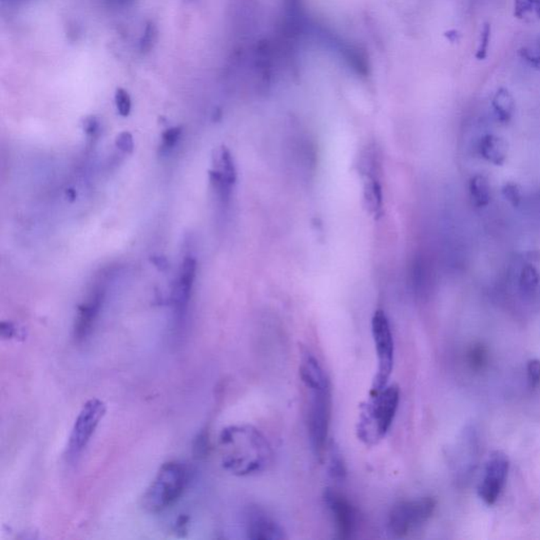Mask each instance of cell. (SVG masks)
I'll return each mask as SVG.
<instances>
[{
	"label": "cell",
	"mask_w": 540,
	"mask_h": 540,
	"mask_svg": "<svg viewBox=\"0 0 540 540\" xmlns=\"http://www.w3.org/2000/svg\"><path fill=\"white\" fill-rule=\"evenodd\" d=\"M221 463L236 476H250L268 470L272 461L270 442L253 425L225 427L219 436Z\"/></svg>",
	"instance_id": "obj_1"
},
{
	"label": "cell",
	"mask_w": 540,
	"mask_h": 540,
	"mask_svg": "<svg viewBox=\"0 0 540 540\" xmlns=\"http://www.w3.org/2000/svg\"><path fill=\"white\" fill-rule=\"evenodd\" d=\"M400 390L387 385L379 392H370V399L360 407L357 436L366 446H375L390 431L398 409Z\"/></svg>",
	"instance_id": "obj_2"
},
{
	"label": "cell",
	"mask_w": 540,
	"mask_h": 540,
	"mask_svg": "<svg viewBox=\"0 0 540 540\" xmlns=\"http://www.w3.org/2000/svg\"><path fill=\"white\" fill-rule=\"evenodd\" d=\"M187 468L179 461L162 464L142 498V507L149 513H160L172 507L183 495L187 485Z\"/></svg>",
	"instance_id": "obj_3"
},
{
	"label": "cell",
	"mask_w": 540,
	"mask_h": 540,
	"mask_svg": "<svg viewBox=\"0 0 540 540\" xmlns=\"http://www.w3.org/2000/svg\"><path fill=\"white\" fill-rule=\"evenodd\" d=\"M309 390V405L307 412V429L314 454L322 458L327 446L331 426V386L329 379L314 385L305 386Z\"/></svg>",
	"instance_id": "obj_4"
},
{
	"label": "cell",
	"mask_w": 540,
	"mask_h": 540,
	"mask_svg": "<svg viewBox=\"0 0 540 540\" xmlns=\"http://www.w3.org/2000/svg\"><path fill=\"white\" fill-rule=\"evenodd\" d=\"M372 333L376 348L378 368L370 392H379L388 385L394 368L395 346L390 321L383 310L375 312L372 319Z\"/></svg>",
	"instance_id": "obj_5"
},
{
	"label": "cell",
	"mask_w": 540,
	"mask_h": 540,
	"mask_svg": "<svg viewBox=\"0 0 540 540\" xmlns=\"http://www.w3.org/2000/svg\"><path fill=\"white\" fill-rule=\"evenodd\" d=\"M436 505L431 497L401 500L390 509L388 529L395 536L405 537L433 516Z\"/></svg>",
	"instance_id": "obj_6"
},
{
	"label": "cell",
	"mask_w": 540,
	"mask_h": 540,
	"mask_svg": "<svg viewBox=\"0 0 540 540\" xmlns=\"http://www.w3.org/2000/svg\"><path fill=\"white\" fill-rule=\"evenodd\" d=\"M106 411L107 407L105 403L97 398L90 399L82 405L69 437L67 454L70 461H75L84 452L105 416Z\"/></svg>",
	"instance_id": "obj_7"
},
{
	"label": "cell",
	"mask_w": 540,
	"mask_h": 540,
	"mask_svg": "<svg viewBox=\"0 0 540 540\" xmlns=\"http://www.w3.org/2000/svg\"><path fill=\"white\" fill-rule=\"evenodd\" d=\"M509 468V458L505 453L495 451L490 455L485 465V478L478 487L479 497L487 505H492L497 502L505 485Z\"/></svg>",
	"instance_id": "obj_8"
},
{
	"label": "cell",
	"mask_w": 540,
	"mask_h": 540,
	"mask_svg": "<svg viewBox=\"0 0 540 540\" xmlns=\"http://www.w3.org/2000/svg\"><path fill=\"white\" fill-rule=\"evenodd\" d=\"M324 500L333 516L337 539H351L357 529V509L351 505L348 497L334 490H327Z\"/></svg>",
	"instance_id": "obj_9"
},
{
	"label": "cell",
	"mask_w": 540,
	"mask_h": 540,
	"mask_svg": "<svg viewBox=\"0 0 540 540\" xmlns=\"http://www.w3.org/2000/svg\"><path fill=\"white\" fill-rule=\"evenodd\" d=\"M247 537L253 540H282L286 539L284 529L270 515L260 509H251L247 515Z\"/></svg>",
	"instance_id": "obj_10"
},
{
	"label": "cell",
	"mask_w": 540,
	"mask_h": 540,
	"mask_svg": "<svg viewBox=\"0 0 540 540\" xmlns=\"http://www.w3.org/2000/svg\"><path fill=\"white\" fill-rule=\"evenodd\" d=\"M216 169L210 172V180L223 199H227L236 180V167L233 158L228 149L221 147L214 156Z\"/></svg>",
	"instance_id": "obj_11"
},
{
	"label": "cell",
	"mask_w": 540,
	"mask_h": 540,
	"mask_svg": "<svg viewBox=\"0 0 540 540\" xmlns=\"http://www.w3.org/2000/svg\"><path fill=\"white\" fill-rule=\"evenodd\" d=\"M103 299V292L101 290H94L88 301L78 307L75 324V338L77 342L86 340L92 331Z\"/></svg>",
	"instance_id": "obj_12"
},
{
	"label": "cell",
	"mask_w": 540,
	"mask_h": 540,
	"mask_svg": "<svg viewBox=\"0 0 540 540\" xmlns=\"http://www.w3.org/2000/svg\"><path fill=\"white\" fill-rule=\"evenodd\" d=\"M195 270H197V261L193 258H186L182 264L179 279L173 292V305L177 316H182L187 307L193 281H194Z\"/></svg>",
	"instance_id": "obj_13"
},
{
	"label": "cell",
	"mask_w": 540,
	"mask_h": 540,
	"mask_svg": "<svg viewBox=\"0 0 540 540\" xmlns=\"http://www.w3.org/2000/svg\"><path fill=\"white\" fill-rule=\"evenodd\" d=\"M479 151L481 156L487 162L496 166H502L509 156V145L502 136L487 134L481 138Z\"/></svg>",
	"instance_id": "obj_14"
},
{
	"label": "cell",
	"mask_w": 540,
	"mask_h": 540,
	"mask_svg": "<svg viewBox=\"0 0 540 540\" xmlns=\"http://www.w3.org/2000/svg\"><path fill=\"white\" fill-rule=\"evenodd\" d=\"M494 112L498 121L507 123L513 119L515 112V99L507 89L500 88L492 99Z\"/></svg>",
	"instance_id": "obj_15"
},
{
	"label": "cell",
	"mask_w": 540,
	"mask_h": 540,
	"mask_svg": "<svg viewBox=\"0 0 540 540\" xmlns=\"http://www.w3.org/2000/svg\"><path fill=\"white\" fill-rule=\"evenodd\" d=\"M470 192L477 207H487L493 199L491 182L483 175H477L470 179Z\"/></svg>",
	"instance_id": "obj_16"
},
{
	"label": "cell",
	"mask_w": 540,
	"mask_h": 540,
	"mask_svg": "<svg viewBox=\"0 0 540 540\" xmlns=\"http://www.w3.org/2000/svg\"><path fill=\"white\" fill-rule=\"evenodd\" d=\"M364 202L370 214L378 216L382 210V192L375 177H368L364 183Z\"/></svg>",
	"instance_id": "obj_17"
},
{
	"label": "cell",
	"mask_w": 540,
	"mask_h": 540,
	"mask_svg": "<svg viewBox=\"0 0 540 540\" xmlns=\"http://www.w3.org/2000/svg\"><path fill=\"white\" fill-rule=\"evenodd\" d=\"M514 16L524 23L540 21V0H514Z\"/></svg>",
	"instance_id": "obj_18"
},
{
	"label": "cell",
	"mask_w": 540,
	"mask_h": 540,
	"mask_svg": "<svg viewBox=\"0 0 540 540\" xmlns=\"http://www.w3.org/2000/svg\"><path fill=\"white\" fill-rule=\"evenodd\" d=\"M540 284V275L535 266L528 264L524 266L519 275V287L526 294H532L536 292Z\"/></svg>",
	"instance_id": "obj_19"
},
{
	"label": "cell",
	"mask_w": 540,
	"mask_h": 540,
	"mask_svg": "<svg viewBox=\"0 0 540 540\" xmlns=\"http://www.w3.org/2000/svg\"><path fill=\"white\" fill-rule=\"evenodd\" d=\"M487 349L481 343H475L468 348V363L472 370H480L487 366L489 358Z\"/></svg>",
	"instance_id": "obj_20"
},
{
	"label": "cell",
	"mask_w": 540,
	"mask_h": 540,
	"mask_svg": "<svg viewBox=\"0 0 540 540\" xmlns=\"http://www.w3.org/2000/svg\"><path fill=\"white\" fill-rule=\"evenodd\" d=\"M518 53L530 66L540 70V38L522 45Z\"/></svg>",
	"instance_id": "obj_21"
},
{
	"label": "cell",
	"mask_w": 540,
	"mask_h": 540,
	"mask_svg": "<svg viewBox=\"0 0 540 540\" xmlns=\"http://www.w3.org/2000/svg\"><path fill=\"white\" fill-rule=\"evenodd\" d=\"M492 27L491 23H483V29L479 35L478 47H477L475 57L478 60H483L487 58V52H489L490 41H491Z\"/></svg>",
	"instance_id": "obj_22"
},
{
	"label": "cell",
	"mask_w": 540,
	"mask_h": 540,
	"mask_svg": "<svg viewBox=\"0 0 540 540\" xmlns=\"http://www.w3.org/2000/svg\"><path fill=\"white\" fill-rule=\"evenodd\" d=\"M329 474L335 479H343L346 474V464L339 451L331 448L329 455Z\"/></svg>",
	"instance_id": "obj_23"
},
{
	"label": "cell",
	"mask_w": 540,
	"mask_h": 540,
	"mask_svg": "<svg viewBox=\"0 0 540 540\" xmlns=\"http://www.w3.org/2000/svg\"><path fill=\"white\" fill-rule=\"evenodd\" d=\"M156 40H158V28L153 21H149L145 29L144 35L140 39V49L142 53L150 52L155 48Z\"/></svg>",
	"instance_id": "obj_24"
},
{
	"label": "cell",
	"mask_w": 540,
	"mask_h": 540,
	"mask_svg": "<svg viewBox=\"0 0 540 540\" xmlns=\"http://www.w3.org/2000/svg\"><path fill=\"white\" fill-rule=\"evenodd\" d=\"M502 193L503 197L511 204L513 207H518L522 203V188L517 183L514 182H507L502 186Z\"/></svg>",
	"instance_id": "obj_25"
},
{
	"label": "cell",
	"mask_w": 540,
	"mask_h": 540,
	"mask_svg": "<svg viewBox=\"0 0 540 540\" xmlns=\"http://www.w3.org/2000/svg\"><path fill=\"white\" fill-rule=\"evenodd\" d=\"M117 111L121 116H128L131 111V99L129 93L123 89H117L116 93Z\"/></svg>",
	"instance_id": "obj_26"
},
{
	"label": "cell",
	"mask_w": 540,
	"mask_h": 540,
	"mask_svg": "<svg viewBox=\"0 0 540 540\" xmlns=\"http://www.w3.org/2000/svg\"><path fill=\"white\" fill-rule=\"evenodd\" d=\"M527 372H528L529 383H530L531 387H539L540 385V360L533 359L529 361Z\"/></svg>",
	"instance_id": "obj_27"
},
{
	"label": "cell",
	"mask_w": 540,
	"mask_h": 540,
	"mask_svg": "<svg viewBox=\"0 0 540 540\" xmlns=\"http://www.w3.org/2000/svg\"><path fill=\"white\" fill-rule=\"evenodd\" d=\"M181 134V127L171 128V129H168L166 132H164V133H162V149H165V150H169V149L172 148V147L177 144Z\"/></svg>",
	"instance_id": "obj_28"
},
{
	"label": "cell",
	"mask_w": 540,
	"mask_h": 540,
	"mask_svg": "<svg viewBox=\"0 0 540 540\" xmlns=\"http://www.w3.org/2000/svg\"><path fill=\"white\" fill-rule=\"evenodd\" d=\"M116 145L121 150L125 153H131L133 150V140L131 134L128 132H123L117 136Z\"/></svg>",
	"instance_id": "obj_29"
},
{
	"label": "cell",
	"mask_w": 540,
	"mask_h": 540,
	"mask_svg": "<svg viewBox=\"0 0 540 540\" xmlns=\"http://www.w3.org/2000/svg\"><path fill=\"white\" fill-rule=\"evenodd\" d=\"M97 128H99V123L95 117H88L84 121V129L86 130L87 133H94Z\"/></svg>",
	"instance_id": "obj_30"
},
{
	"label": "cell",
	"mask_w": 540,
	"mask_h": 540,
	"mask_svg": "<svg viewBox=\"0 0 540 540\" xmlns=\"http://www.w3.org/2000/svg\"><path fill=\"white\" fill-rule=\"evenodd\" d=\"M106 4L111 8H127L131 6L136 0H105Z\"/></svg>",
	"instance_id": "obj_31"
},
{
	"label": "cell",
	"mask_w": 540,
	"mask_h": 540,
	"mask_svg": "<svg viewBox=\"0 0 540 540\" xmlns=\"http://www.w3.org/2000/svg\"><path fill=\"white\" fill-rule=\"evenodd\" d=\"M16 331H15L14 325L11 323H1V336L2 337L12 338L15 335Z\"/></svg>",
	"instance_id": "obj_32"
}]
</instances>
